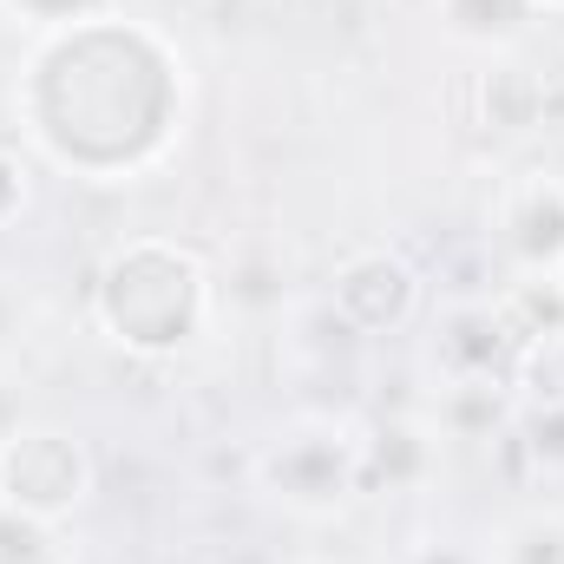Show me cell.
I'll return each instance as SVG.
<instances>
[{
    "label": "cell",
    "mask_w": 564,
    "mask_h": 564,
    "mask_svg": "<svg viewBox=\"0 0 564 564\" xmlns=\"http://www.w3.org/2000/svg\"><path fill=\"white\" fill-rule=\"evenodd\" d=\"M204 315V276L184 250L139 243L106 270V322L132 348H177Z\"/></svg>",
    "instance_id": "cell-1"
},
{
    "label": "cell",
    "mask_w": 564,
    "mask_h": 564,
    "mask_svg": "<svg viewBox=\"0 0 564 564\" xmlns=\"http://www.w3.org/2000/svg\"><path fill=\"white\" fill-rule=\"evenodd\" d=\"M7 499L26 512H66L86 499V453L66 433H20L7 446Z\"/></svg>",
    "instance_id": "cell-2"
},
{
    "label": "cell",
    "mask_w": 564,
    "mask_h": 564,
    "mask_svg": "<svg viewBox=\"0 0 564 564\" xmlns=\"http://www.w3.org/2000/svg\"><path fill=\"white\" fill-rule=\"evenodd\" d=\"M558 7H564V0H558Z\"/></svg>",
    "instance_id": "cell-3"
}]
</instances>
